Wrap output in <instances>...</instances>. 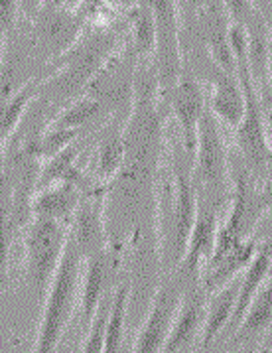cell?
Instances as JSON below:
<instances>
[{
    "label": "cell",
    "instance_id": "16",
    "mask_svg": "<svg viewBox=\"0 0 272 353\" xmlns=\"http://www.w3.org/2000/svg\"><path fill=\"white\" fill-rule=\"evenodd\" d=\"M130 14V50L138 59L154 56L156 52V24L152 10L144 0L129 8Z\"/></svg>",
    "mask_w": 272,
    "mask_h": 353
},
{
    "label": "cell",
    "instance_id": "28",
    "mask_svg": "<svg viewBox=\"0 0 272 353\" xmlns=\"http://www.w3.org/2000/svg\"><path fill=\"white\" fill-rule=\"evenodd\" d=\"M269 121H271V123H272V114H269Z\"/></svg>",
    "mask_w": 272,
    "mask_h": 353
},
{
    "label": "cell",
    "instance_id": "7",
    "mask_svg": "<svg viewBox=\"0 0 272 353\" xmlns=\"http://www.w3.org/2000/svg\"><path fill=\"white\" fill-rule=\"evenodd\" d=\"M107 188L109 184L95 185L93 182L85 190H81V199L77 212L73 215L70 233L83 256L107 249V231H105Z\"/></svg>",
    "mask_w": 272,
    "mask_h": 353
},
{
    "label": "cell",
    "instance_id": "3",
    "mask_svg": "<svg viewBox=\"0 0 272 353\" xmlns=\"http://www.w3.org/2000/svg\"><path fill=\"white\" fill-rule=\"evenodd\" d=\"M67 239L70 225L59 221L32 217L24 227V269L38 298H43L52 283Z\"/></svg>",
    "mask_w": 272,
    "mask_h": 353
},
{
    "label": "cell",
    "instance_id": "27",
    "mask_svg": "<svg viewBox=\"0 0 272 353\" xmlns=\"http://www.w3.org/2000/svg\"><path fill=\"white\" fill-rule=\"evenodd\" d=\"M257 353H271V345H264V347H262V350Z\"/></svg>",
    "mask_w": 272,
    "mask_h": 353
},
{
    "label": "cell",
    "instance_id": "5",
    "mask_svg": "<svg viewBox=\"0 0 272 353\" xmlns=\"http://www.w3.org/2000/svg\"><path fill=\"white\" fill-rule=\"evenodd\" d=\"M152 10L156 24V61L158 93L168 95L174 83L184 71L182 34H180V4L178 0H144Z\"/></svg>",
    "mask_w": 272,
    "mask_h": 353
},
{
    "label": "cell",
    "instance_id": "25",
    "mask_svg": "<svg viewBox=\"0 0 272 353\" xmlns=\"http://www.w3.org/2000/svg\"><path fill=\"white\" fill-rule=\"evenodd\" d=\"M63 4H65V8L73 10V8H77L81 4V0H63Z\"/></svg>",
    "mask_w": 272,
    "mask_h": 353
},
{
    "label": "cell",
    "instance_id": "19",
    "mask_svg": "<svg viewBox=\"0 0 272 353\" xmlns=\"http://www.w3.org/2000/svg\"><path fill=\"white\" fill-rule=\"evenodd\" d=\"M127 139L121 132H109L97 146V176L101 184H111L125 168Z\"/></svg>",
    "mask_w": 272,
    "mask_h": 353
},
{
    "label": "cell",
    "instance_id": "1",
    "mask_svg": "<svg viewBox=\"0 0 272 353\" xmlns=\"http://www.w3.org/2000/svg\"><path fill=\"white\" fill-rule=\"evenodd\" d=\"M200 208L198 188L193 184L191 166L184 160H174L170 172L160 182L156 201L158 247L164 259L180 265L187 249Z\"/></svg>",
    "mask_w": 272,
    "mask_h": 353
},
{
    "label": "cell",
    "instance_id": "22",
    "mask_svg": "<svg viewBox=\"0 0 272 353\" xmlns=\"http://www.w3.org/2000/svg\"><path fill=\"white\" fill-rule=\"evenodd\" d=\"M223 6L229 14L231 22L235 24H247V20L257 12L255 0H223Z\"/></svg>",
    "mask_w": 272,
    "mask_h": 353
},
{
    "label": "cell",
    "instance_id": "24",
    "mask_svg": "<svg viewBox=\"0 0 272 353\" xmlns=\"http://www.w3.org/2000/svg\"><path fill=\"white\" fill-rule=\"evenodd\" d=\"M264 6H269L272 10V0H255V8H257V12H262V8Z\"/></svg>",
    "mask_w": 272,
    "mask_h": 353
},
{
    "label": "cell",
    "instance_id": "18",
    "mask_svg": "<svg viewBox=\"0 0 272 353\" xmlns=\"http://www.w3.org/2000/svg\"><path fill=\"white\" fill-rule=\"evenodd\" d=\"M105 113H109V111L105 109L103 103H99L97 99H93L91 95H81V97H75L72 103H67V105L50 121V127L70 128V130H79V132H81V128L93 125V123L99 121Z\"/></svg>",
    "mask_w": 272,
    "mask_h": 353
},
{
    "label": "cell",
    "instance_id": "11",
    "mask_svg": "<svg viewBox=\"0 0 272 353\" xmlns=\"http://www.w3.org/2000/svg\"><path fill=\"white\" fill-rule=\"evenodd\" d=\"M217 229H219L217 210L213 205H201L200 203L198 217H196V223H193L189 241H187L186 254L180 263L184 274H193V276L203 274V269L213 253Z\"/></svg>",
    "mask_w": 272,
    "mask_h": 353
},
{
    "label": "cell",
    "instance_id": "8",
    "mask_svg": "<svg viewBox=\"0 0 272 353\" xmlns=\"http://www.w3.org/2000/svg\"><path fill=\"white\" fill-rule=\"evenodd\" d=\"M182 290L176 283L160 284L150 302L143 327L136 336L132 353H162L172 327V320L178 310Z\"/></svg>",
    "mask_w": 272,
    "mask_h": 353
},
{
    "label": "cell",
    "instance_id": "6",
    "mask_svg": "<svg viewBox=\"0 0 272 353\" xmlns=\"http://www.w3.org/2000/svg\"><path fill=\"white\" fill-rule=\"evenodd\" d=\"M166 99L170 103V111L176 119V125L180 128L182 148L189 158H193L198 127H200L203 113L207 111V95L193 75H187L182 71L178 81L168 91Z\"/></svg>",
    "mask_w": 272,
    "mask_h": 353
},
{
    "label": "cell",
    "instance_id": "14",
    "mask_svg": "<svg viewBox=\"0 0 272 353\" xmlns=\"http://www.w3.org/2000/svg\"><path fill=\"white\" fill-rule=\"evenodd\" d=\"M272 269V245L266 243L258 249L255 256L251 259V263L247 265V272L243 276V283L239 284V292H237V302H235V310L229 320V330L235 332L239 322L243 320L244 312L249 310L253 298L258 292L260 284L266 281L269 272Z\"/></svg>",
    "mask_w": 272,
    "mask_h": 353
},
{
    "label": "cell",
    "instance_id": "9",
    "mask_svg": "<svg viewBox=\"0 0 272 353\" xmlns=\"http://www.w3.org/2000/svg\"><path fill=\"white\" fill-rule=\"evenodd\" d=\"M205 294L207 292L203 290V286L201 288L198 286L182 294L162 353H180L189 347L198 336H201L203 320H205V304H207Z\"/></svg>",
    "mask_w": 272,
    "mask_h": 353
},
{
    "label": "cell",
    "instance_id": "23",
    "mask_svg": "<svg viewBox=\"0 0 272 353\" xmlns=\"http://www.w3.org/2000/svg\"><path fill=\"white\" fill-rule=\"evenodd\" d=\"M269 83L272 91V28L269 32Z\"/></svg>",
    "mask_w": 272,
    "mask_h": 353
},
{
    "label": "cell",
    "instance_id": "26",
    "mask_svg": "<svg viewBox=\"0 0 272 353\" xmlns=\"http://www.w3.org/2000/svg\"><path fill=\"white\" fill-rule=\"evenodd\" d=\"M118 4H123V6H127V8H130V6L134 4V0H118Z\"/></svg>",
    "mask_w": 272,
    "mask_h": 353
},
{
    "label": "cell",
    "instance_id": "17",
    "mask_svg": "<svg viewBox=\"0 0 272 353\" xmlns=\"http://www.w3.org/2000/svg\"><path fill=\"white\" fill-rule=\"evenodd\" d=\"M272 322V279L260 284L249 310L235 330V341H244L264 332Z\"/></svg>",
    "mask_w": 272,
    "mask_h": 353
},
{
    "label": "cell",
    "instance_id": "2",
    "mask_svg": "<svg viewBox=\"0 0 272 353\" xmlns=\"http://www.w3.org/2000/svg\"><path fill=\"white\" fill-rule=\"evenodd\" d=\"M81 272L83 254L70 233L58 270L42 298V318L38 325L34 353H56L58 350L59 341L67 332V325L72 324L75 310L79 308Z\"/></svg>",
    "mask_w": 272,
    "mask_h": 353
},
{
    "label": "cell",
    "instance_id": "21",
    "mask_svg": "<svg viewBox=\"0 0 272 353\" xmlns=\"http://www.w3.org/2000/svg\"><path fill=\"white\" fill-rule=\"evenodd\" d=\"M111 302H113V294L101 300L99 308L95 310L93 320L89 322L85 330V339L81 345V353H103V343H105V330H107V322H109V312H111Z\"/></svg>",
    "mask_w": 272,
    "mask_h": 353
},
{
    "label": "cell",
    "instance_id": "20",
    "mask_svg": "<svg viewBox=\"0 0 272 353\" xmlns=\"http://www.w3.org/2000/svg\"><path fill=\"white\" fill-rule=\"evenodd\" d=\"M127 310H129V284L121 283L116 286L115 292H113L109 322H107V330H105L103 353H123Z\"/></svg>",
    "mask_w": 272,
    "mask_h": 353
},
{
    "label": "cell",
    "instance_id": "13",
    "mask_svg": "<svg viewBox=\"0 0 272 353\" xmlns=\"http://www.w3.org/2000/svg\"><path fill=\"white\" fill-rule=\"evenodd\" d=\"M207 109L221 123V127L231 130L239 127L244 113V97L237 75L219 70L213 89L207 95Z\"/></svg>",
    "mask_w": 272,
    "mask_h": 353
},
{
    "label": "cell",
    "instance_id": "12",
    "mask_svg": "<svg viewBox=\"0 0 272 353\" xmlns=\"http://www.w3.org/2000/svg\"><path fill=\"white\" fill-rule=\"evenodd\" d=\"M81 199V190L72 182H56L34 192L32 196V217H43L72 225V219Z\"/></svg>",
    "mask_w": 272,
    "mask_h": 353
},
{
    "label": "cell",
    "instance_id": "29",
    "mask_svg": "<svg viewBox=\"0 0 272 353\" xmlns=\"http://www.w3.org/2000/svg\"><path fill=\"white\" fill-rule=\"evenodd\" d=\"M243 353H247V352H243Z\"/></svg>",
    "mask_w": 272,
    "mask_h": 353
},
{
    "label": "cell",
    "instance_id": "4",
    "mask_svg": "<svg viewBox=\"0 0 272 353\" xmlns=\"http://www.w3.org/2000/svg\"><path fill=\"white\" fill-rule=\"evenodd\" d=\"M191 176L198 190H203L209 199L219 201L229 184L231 164L221 123L209 113H203L198 127V141L193 152Z\"/></svg>",
    "mask_w": 272,
    "mask_h": 353
},
{
    "label": "cell",
    "instance_id": "15",
    "mask_svg": "<svg viewBox=\"0 0 272 353\" xmlns=\"http://www.w3.org/2000/svg\"><path fill=\"white\" fill-rule=\"evenodd\" d=\"M237 292H239V284L233 281L211 292V298L205 304L201 347H209V343L229 325L231 316L235 310V302H237Z\"/></svg>",
    "mask_w": 272,
    "mask_h": 353
},
{
    "label": "cell",
    "instance_id": "10",
    "mask_svg": "<svg viewBox=\"0 0 272 353\" xmlns=\"http://www.w3.org/2000/svg\"><path fill=\"white\" fill-rule=\"evenodd\" d=\"M113 272V256L111 251H99L95 254L83 256V272H81V325L87 327L93 320L95 310L101 300L111 294L107 290Z\"/></svg>",
    "mask_w": 272,
    "mask_h": 353
}]
</instances>
